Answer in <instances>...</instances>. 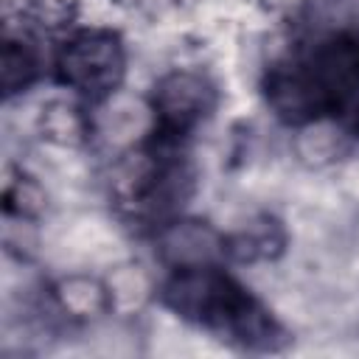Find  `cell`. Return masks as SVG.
Here are the masks:
<instances>
[{
    "instance_id": "obj_1",
    "label": "cell",
    "mask_w": 359,
    "mask_h": 359,
    "mask_svg": "<svg viewBox=\"0 0 359 359\" xmlns=\"http://www.w3.org/2000/svg\"><path fill=\"white\" fill-rule=\"evenodd\" d=\"M160 300L180 320L224 334L250 351H275L283 339L272 311L222 264L171 269L160 286Z\"/></svg>"
},
{
    "instance_id": "obj_4",
    "label": "cell",
    "mask_w": 359,
    "mask_h": 359,
    "mask_svg": "<svg viewBox=\"0 0 359 359\" xmlns=\"http://www.w3.org/2000/svg\"><path fill=\"white\" fill-rule=\"evenodd\" d=\"M157 255L171 269L208 266L227 258V236L199 219H174L157 230Z\"/></svg>"
},
{
    "instance_id": "obj_3",
    "label": "cell",
    "mask_w": 359,
    "mask_h": 359,
    "mask_svg": "<svg viewBox=\"0 0 359 359\" xmlns=\"http://www.w3.org/2000/svg\"><path fill=\"white\" fill-rule=\"evenodd\" d=\"M216 107V87L196 70L165 73L151 93V137L177 149Z\"/></svg>"
},
{
    "instance_id": "obj_7",
    "label": "cell",
    "mask_w": 359,
    "mask_h": 359,
    "mask_svg": "<svg viewBox=\"0 0 359 359\" xmlns=\"http://www.w3.org/2000/svg\"><path fill=\"white\" fill-rule=\"evenodd\" d=\"M39 76V59L28 39L8 36L3 42V62H0V84L6 98L25 93Z\"/></svg>"
},
{
    "instance_id": "obj_8",
    "label": "cell",
    "mask_w": 359,
    "mask_h": 359,
    "mask_svg": "<svg viewBox=\"0 0 359 359\" xmlns=\"http://www.w3.org/2000/svg\"><path fill=\"white\" fill-rule=\"evenodd\" d=\"M45 126H48V135L53 140H59V143H73V140H79L87 132V121L81 118V109L70 107V104L48 107Z\"/></svg>"
},
{
    "instance_id": "obj_2",
    "label": "cell",
    "mask_w": 359,
    "mask_h": 359,
    "mask_svg": "<svg viewBox=\"0 0 359 359\" xmlns=\"http://www.w3.org/2000/svg\"><path fill=\"white\" fill-rule=\"evenodd\" d=\"M126 79V48L112 28H81L56 53V81L79 98L107 101Z\"/></svg>"
},
{
    "instance_id": "obj_5",
    "label": "cell",
    "mask_w": 359,
    "mask_h": 359,
    "mask_svg": "<svg viewBox=\"0 0 359 359\" xmlns=\"http://www.w3.org/2000/svg\"><path fill=\"white\" fill-rule=\"evenodd\" d=\"M59 306L70 317H101L112 309L109 283H101L90 275H70L62 278L53 289Z\"/></svg>"
},
{
    "instance_id": "obj_6",
    "label": "cell",
    "mask_w": 359,
    "mask_h": 359,
    "mask_svg": "<svg viewBox=\"0 0 359 359\" xmlns=\"http://www.w3.org/2000/svg\"><path fill=\"white\" fill-rule=\"evenodd\" d=\"M283 250V233L275 219L261 216L250 222L244 230L227 236V255L238 261H258V258H272Z\"/></svg>"
}]
</instances>
